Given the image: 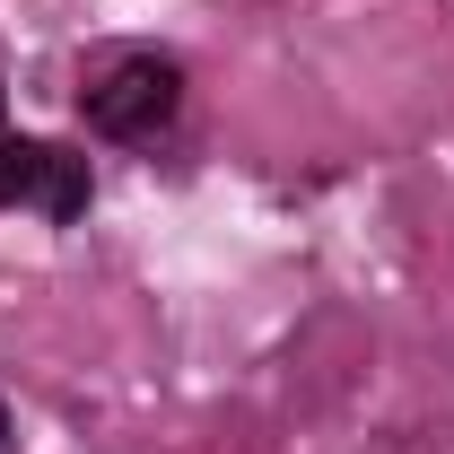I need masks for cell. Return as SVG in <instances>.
I'll return each mask as SVG.
<instances>
[{
    "label": "cell",
    "instance_id": "6da1fadb",
    "mask_svg": "<svg viewBox=\"0 0 454 454\" xmlns=\"http://www.w3.org/2000/svg\"><path fill=\"white\" fill-rule=\"evenodd\" d=\"M175 106H184V70L158 53H131L114 61L106 79L88 88V131H106V140H149V131H167Z\"/></svg>",
    "mask_w": 454,
    "mask_h": 454
},
{
    "label": "cell",
    "instance_id": "7a4b0ae2",
    "mask_svg": "<svg viewBox=\"0 0 454 454\" xmlns=\"http://www.w3.org/2000/svg\"><path fill=\"white\" fill-rule=\"evenodd\" d=\"M44 167H53L44 140H0V210L9 201H44Z\"/></svg>",
    "mask_w": 454,
    "mask_h": 454
},
{
    "label": "cell",
    "instance_id": "3957f363",
    "mask_svg": "<svg viewBox=\"0 0 454 454\" xmlns=\"http://www.w3.org/2000/svg\"><path fill=\"white\" fill-rule=\"evenodd\" d=\"M88 210V158H70V149H53V167H44V219H79Z\"/></svg>",
    "mask_w": 454,
    "mask_h": 454
}]
</instances>
